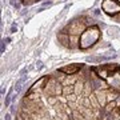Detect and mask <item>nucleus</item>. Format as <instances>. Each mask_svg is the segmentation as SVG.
Masks as SVG:
<instances>
[{
    "mask_svg": "<svg viewBox=\"0 0 120 120\" xmlns=\"http://www.w3.org/2000/svg\"><path fill=\"white\" fill-rule=\"evenodd\" d=\"M103 8L105 9V12H107V13H112L111 9H113V13H115V12H119V11H120V7L115 5L113 3L111 4V0H105V1H104Z\"/></svg>",
    "mask_w": 120,
    "mask_h": 120,
    "instance_id": "nucleus-1",
    "label": "nucleus"
},
{
    "mask_svg": "<svg viewBox=\"0 0 120 120\" xmlns=\"http://www.w3.org/2000/svg\"><path fill=\"white\" fill-rule=\"evenodd\" d=\"M82 67V65H80ZM79 65H69V67H64V68H61V71L63 72H67V73H75L77 71V69L80 68Z\"/></svg>",
    "mask_w": 120,
    "mask_h": 120,
    "instance_id": "nucleus-2",
    "label": "nucleus"
},
{
    "mask_svg": "<svg viewBox=\"0 0 120 120\" xmlns=\"http://www.w3.org/2000/svg\"><path fill=\"white\" fill-rule=\"evenodd\" d=\"M119 1H120V0H119Z\"/></svg>",
    "mask_w": 120,
    "mask_h": 120,
    "instance_id": "nucleus-3",
    "label": "nucleus"
}]
</instances>
